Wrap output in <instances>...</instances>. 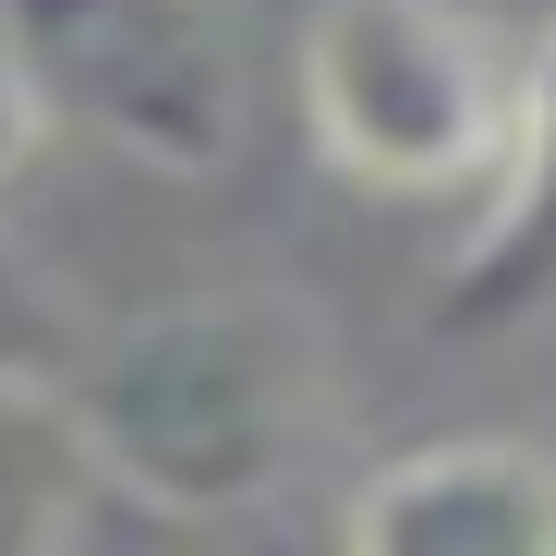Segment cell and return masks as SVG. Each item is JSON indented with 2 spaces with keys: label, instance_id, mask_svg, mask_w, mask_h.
I'll return each instance as SVG.
<instances>
[{
  "label": "cell",
  "instance_id": "cell-1",
  "mask_svg": "<svg viewBox=\"0 0 556 556\" xmlns=\"http://www.w3.org/2000/svg\"><path fill=\"white\" fill-rule=\"evenodd\" d=\"M98 484L169 520H242L303 484L327 435V327L291 291H194L61 363Z\"/></svg>",
  "mask_w": 556,
  "mask_h": 556
},
{
  "label": "cell",
  "instance_id": "cell-3",
  "mask_svg": "<svg viewBox=\"0 0 556 556\" xmlns=\"http://www.w3.org/2000/svg\"><path fill=\"white\" fill-rule=\"evenodd\" d=\"M520 73L496 61V25L459 0H315L303 25V122L327 169L376 194H459L508 157Z\"/></svg>",
  "mask_w": 556,
  "mask_h": 556
},
{
  "label": "cell",
  "instance_id": "cell-8",
  "mask_svg": "<svg viewBox=\"0 0 556 556\" xmlns=\"http://www.w3.org/2000/svg\"><path fill=\"white\" fill-rule=\"evenodd\" d=\"M37 134H49V110H37V85H25L13 37H0V181H13V169L37 157Z\"/></svg>",
  "mask_w": 556,
  "mask_h": 556
},
{
  "label": "cell",
  "instance_id": "cell-6",
  "mask_svg": "<svg viewBox=\"0 0 556 556\" xmlns=\"http://www.w3.org/2000/svg\"><path fill=\"white\" fill-rule=\"evenodd\" d=\"M85 484H98V459H85V424H73L61 376L0 388V556L61 544L85 520Z\"/></svg>",
  "mask_w": 556,
  "mask_h": 556
},
{
  "label": "cell",
  "instance_id": "cell-9",
  "mask_svg": "<svg viewBox=\"0 0 556 556\" xmlns=\"http://www.w3.org/2000/svg\"><path fill=\"white\" fill-rule=\"evenodd\" d=\"M459 13H484V25H496V13H508V25H556V0H459Z\"/></svg>",
  "mask_w": 556,
  "mask_h": 556
},
{
  "label": "cell",
  "instance_id": "cell-7",
  "mask_svg": "<svg viewBox=\"0 0 556 556\" xmlns=\"http://www.w3.org/2000/svg\"><path fill=\"white\" fill-rule=\"evenodd\" d=\"M73 363V327H61V303L25 278V254L0 242V388H37V376H61Z\"/></svg>",
  "mask_w": 556,
  "mask_h": 556
},
{
  "label": "cell",
  "instance_id": "cell-2",
  "mask_svg": "<svg viewBox=\"0 0 556 556\" xmlns=\"http://www.w3.org/2000/svg\"><path fill=\"white\" fill-rule=\"evenodd\" d=\"M37 110L157 181H218L254 134L242 0H0Z\"/></svg>",
  "mask_w": 556,
  "mask_h": 556
},
{
  "label": "cell",
  "instance_id": "cell-5",
  "mask_svg": "<svg viewBox=\"0 0 556 556\" xmlns=\"http://www.w3.org/2000/svg\"><path fill=\"white\" fill-rule=\"evenodd\" d=\"M532 315H556V25L520 73L484 218H472V242H459L447 291H435V327H459V339H496V327H532Z\"/></svg>",
  "mask_w": 556,
  "mask_h": 556
},
{
  "label": "cell",
  "instance_id": "cell-4",
  "mask_svg": "<svg viewBox=\"0 0 556 556\" xmlns=\"http://www.w3.org/2000/svg\"><path fill=\"white\" fill-rule=\"evenodd\" d=\"M363 556H556V447L520 435H435L400 447L339 508Z\"/></svg>",
  "mask_w": 556,
  "mask_h": 556
}]
</instances>
